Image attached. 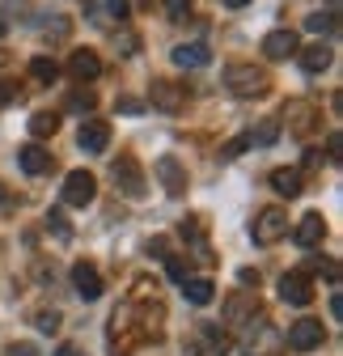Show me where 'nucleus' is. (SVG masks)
<instances>
[{
  "mask_svg": "<svg viewBox=\"0 0 343 356\" xmlns=\"http://www.w3.org/2000/svg\"><path fill=\"white\" fill-rule=\"evenodd\" d=\"M157 178H161V187H165L169 195H183V191H187V170H183V161H178L174 153H161V157H157Z\"/></svg>",
  "mask_w": 343,
  "mask_h": 356,
  "instance_id": "nucleus-8",
  "label": "nucleus"
},
{
  "mask_svg": "<svg viewBox=\"0 0 343 356\" xmlns=\"http://www.w3.org/2000/svg\"><path fill=\"white\" fill-rule=\"evenodd\" d=\"M9 34V22H5V13H0V38H5Z\"/></svg>",
  "mask_w": 343,
  "mask_h": 356,
  "instance_id": "nucleus-36",
  "label": "nucleus"
},
{
  "mask_svg": "<svg viewBox=\"0 0 343 356\" xmlns=\"http://www.w3.org/2000/svg\"><path fill=\"white\" fill-rule=\"evenodd\" d=\"M94 195H98V183H94L90 170H72V174L64 178V204L85 208V204H94Z\"/></svg>",
  "mask_w": 343,
  "mask_h": 356,
  "instance_id": "nucleus-5",
  "label": "nucleus"
},
{
  "mask_svg": "<svg viewBox=\"0 0 343 356\" xmlns=\"http://www.w3.org/2000/svg\"><path fill=\"white\" fill-rule=\"evenodd\" d=\"M30 76H34V81H42V85H51V81L60 76V64H56V60H47V56H34V60H30Z\"/></svg>",
  "mask_w": 343,
  "mask_h": 356,
  "instance_id": "nucleus-21",
  "label": "nucleus"
},
{
  "mask_svg": "<svg viewBox=\"0 0 343 356\" xmlns=\"http://www.w3.org/2000/svg\"><path fill=\"white\" fill-rule=\"evenodd\" d=\"M13 98H17V85L13 81H0V106H9Z\"/></svg>",
  "mask_w": 343,
  "mask_h": 356,
  "instance_id": "nucleus-29",
  "label": "nucleus"
},
{
  "mask_svg": "<svg viewBox=\"0 0 343 356\" xmlns=\"http://www.w3.org/2000/svg\"><path fill=\"white\" fill-rule=\"evenodd\" d=\"M284 119H288V131H292V136H310V131L318 127V106H314V102H288Z\"/></svg>",
  "mask_w": 343,
  "mask_h": 356,
  "instance_id": "nucleus-9",
  "label": "nucleus"
},
{
  "mask_svg": "<svg viewBox=\"0 0 343 356\" xmlns=\"http://www.w3.org/2000/svg\"><path fill=\"white\" fill-rule=\"evenodd\" d=\"M153 106L157 111H165V115H178L183 106H187V89L183 85H174V81H153Z\"/></svg>",
  "mask_w": 343,
  "mask_h": 356,
  "instance_id": "nucleus-7",
  "label": "nucleus"
},
{
  "mask_svg": "<svg viewBox=\"0 0 343 356\" xmlns=\"http://www.w3.org/2000/svg\"><path fill=\"white\" fill-rule=\"evenodd\" d=\"M208 60H212L208 42H183V47H174V64L178 68H203Z\"/></svg>",
  "mask_w": 343,
  "mask_h": 356,
  "instance_id": "nucleus-16",
  "label": "nucleus"
},
{
  "mask_svg": "<svg viewBox=\"0 0 343 356\" xmlns=\"http://www.w3.org/2000/svg\"><path fill=\"white\" fill-rule=\"evenodd\" d=\"M98 5H106L110 17H123V13H127V0H98Z\"/></svg>",
  "mask_w": 343,
  "mask_h": 356,
  "instance_id": "nucleus-31",
  "label": "nucleus"
},
{
  "mask_svg": "<svg viewBox=\"0 0 343 356\" xmlns=\"http://www.w3.org/2000/svg\"><path fill=\"white\" fill-rule=\"evenodd\" d=\"M331 314H335V318H343V297H339V293L331 297Z\"/></svg>",
  "mask_w": 343,
  "mask_h": 356,
  "instance_id": "nucleus-34",
  "label": "nucleus"
},
{
  "mask_svg": "<svg viewBox=\"0 0 343 356\" xmlns=\"http://www.w3.org/2000/svg\"><path fill=\"white\" fill-rule=\"evenodd\" d=\"M280 297H284L288 305H310V301H314L310 276H306V272H288V276L280 280Z\"/></svg>",
  "mask_w": 343,
  "mask_h": 356,
  "instance_id": "nucleus-11",
  "label": "nucleus"
},
{
  "mask_svg": "<svg viewBox=\"0 0 343 356\" xmlns=\"http://www.w3.org/2000/svg\"><path fill=\"white\" fill-rule=\"evenodd\" d=\"M296 47H301V42H296L292 30H271L263 38V56L267 60H288V56H296Z\"/></svg>",
  "mask_w": 343,
  "mask_h": 356,
  "instance_id": "nucleus-13",
  "label": "nucleus"
},
{
  "mask_svg": "<svg viewBox=\"0 0 343 356\" xmlns=\"http://www.w3.org/2000/svg\"><path fill=\"white\" fill-rule=\"evenodd\" d=\"M276 136H280V119H267L259 131H250V140H259V145H271Z\"/></svg>",
  "mask_w": 343,
  "mask_h": 356,
  "instance_id": "nucleus-24",
  "label": "nucleus"
},
{
  "mask_svg": "<svg viewBox=\"0 0 343 356\" xmlns=\"http://www.w3.org/2000/svg\"><path fill=\"white\" fill-rule=\"evenodd\" d=\"M56 127H60V115L56 111H38L34 119H30V136H56Z\"/></svg>",
  "mask_w": 343,
  "mask_h": 356,
  "instance_id": "nucleus-19",
  "label": "nucleus"
},
{
  "mask_svg": "<svg viewBox=\"0 0 343 356\" xmlns=\"http://www.w3.org/2000/svg\"><path fill=\"white\" fill-rule=\"evenodd\" d=\"M169 276H174L178 284H183V280H191V276H187V263H183V259H169Z\"/></svg>",
  "mask_w": 343,
  "mask_h": 356,
  "instance_id": "nucleus-30",
  "label": "nucleus"
},
{
  "mask_svg": "<svg viewBox=\"0 0 343 356\" xmlns=\"http://www.w3.org/2000/svg\"><path fill=\"white\" fill-rule=\"evenodd\" d=\"M9 356H38V348H34V343H13Z\"/></svg>",
  "mask_w": 343,
  "mask_h": 356,
  "instance_id": "nucleus-32",
  "label": "nucleus"
},
{
  "mask_svg": "<svg viewBox=\"0 0 343 356\" xmlns=\"http://www.w3.org/2000/svg\"><path fill=\"white\" fill-rule=\"evenodd\" d=\"M225 5H229V9H242V5H250V0H225Z\"/></svg>",
  "mask_w": 343,
  "mask_h": 356,
  "instance_id": "nucleus-37",
  "label": "nucleus"
},
{
  "mask_svg": "<svg viewBox=\"0 0 343 356\" xmlns=\"http://www.w3.org/2000/svg\"><path fill=\"white\" fill-rule=\"evenodd\" d=\"M5 64H9V51H5V47H0V68H5Z\"/></svg>",
  "mask_w": 343,
  "mask_h": 356,
  "instance_id": "nucleus-38",
  "label": "nucleus"
},
{
  "mask_svg": "<svg viewBox=\"0 0 343 356\" xmlns=\"http://www.w3.org/2000/svg\"><path fill=\"white\" fill-rule=\"evenodd\" d=\"M306 26L318 30V34H322V30H335V13H314V17H306Z\"/></svg>",
  "mask_w": 343,
  "mask_h": 356,
  "instance_id": "nucleus-26",
  "label": "nucleus"
},
{
  "mask_svg": "<svg viewBox=\"0 0 343 356\" xmlns=\"http://www.w3.org/2000/svg\"><path fill=\"white\" fill-rule=\"evenodd\" d=\"M322 238H326V220H322L318 212H306V216L292 225V242L301 246V250H314V246H322Z\"/></svg>",
  "mask_w": 343,
  "mask_h": 356,
  "instance_id": "nucleus-6",
  "label": "nucleus"
},
{
  "mask_svg": "<svg viewBox=\"0 0 343 356\" xmlns=\"http://www.w3.org/2000/svg\"><path fill=\"white\" fill-rule=\"evenodd\" d=\"M183 293H187V301H191V305H208V301H212V280H203V276L183 280Z\"/></svg>",
  "mask_w": 343,
  "mask_h": 356,
  "instance_id": "nucleus-20",
  "label": "nucleus"
},
{
  "mask_svg": "<svg viewBox=\"0 0 343 356\" xmlns=\"http://www.w3.org/2000/svg\"><path fill=\"white\" fill-rule=\"evenodd\" d=\"M56 356H81V352H76V348H72V343H64V348H60V352H56Z\"/></svg>",
  "mask_w": 343,
  "mask_h": 356,
  "instance_id": "nucleus-35",
  "label": "nucleus"
},
{
  "mask_svg": "<svg viewBox=\"0 0 343 356\" xmlns=\"http://www.w3.org/2000/svg\"><path fill=\"white\" fill-rule=\"evenodd\" d=\"M17 161H22V170L26 174H47L56 161H51V153L42 149V145H26V149H17Z\"/></svg>",
  "mask_w": 343,
  "mask_h": 356,
  "instance_id": "nucleus-15",
  "label": "nucleus"
},
{
  "mask_svg": "<svg viewBox=\"0 0 343 356\" xmlns=\"http://www.w3.org/2000/svg\"><path fill=\"white\" fill-rule=\"evenodd\" d=\"M225 85H229V94H237V98H263L271 81H267L263 68H254V64H229L225 68Z\"/></svg>",
  "mask_w": 343,
  "mask_h": 356,
  "instance_id": "nucleus-1",
  "label": "nucleus"
},
{
  "mask_svg": "<svg viewBox=\"0 0 343 356\" xmlns=\"http://www.w3.org/2000/svg\"><path fill=\"white\" fill-rule=\"evenodd\" d=\"M250 145H254V140H250V136H237V140H229V145H225V149H221V157H242V153H246V149H250Z\"/></svg>",
  "mask_w": 343,
  "mask_h": 356,
  "instance_id": "nucleus-27",
  "label": "nucleus"
},
{
  "mask_svg": "<svg viewBox=\"0 0 343 356\" xmlns=\"http://www.w3.org/2000/svg\"><path fill=\"white\" fill-rule=\"evenodd\" d=\"M322 339H326V331H322V323H318V318H301V323H292V327H288V335H284V343H288L292 352H314V348H322Z\"/></svg>",
  "mask_w": 343,
  "mask_h": 356,
  "instance_id": "nucleus-4",
  "label": "nucleus"
},
{
  "mask_svg": "<svg viewBox=\"0 0 343 356\" xmlns=\"http://www.w3.org/2000/svg\"><path fill=\"white\" fill-rule=\"evenodd\" d=\"M34 323H38V331L56 335V331H60V309H38V314H34Z\"/></svg>",
  "mask_w": 343,
  "mask_h": 356,
  "instance_id": "nucleus-23",
  "label": "nucleus"
},
{
  "mask_svg": "<svg viewBox=\"0 0 343 356\" xmlns=\"http://www.w3.org/2000/svg\"><path fill=\"white\" fill-rule=\"evenodd\" d=\"M98 106V94L94 89H85V85H76L72 94H68V111H76V115H85V111H94Z\"/></svg>",
  "mask_w": 343,
  "mask_h": 356,
  "instance_id": "nucleus-22",
  "label": "nucleus"
},
{
  "mask_svg": "<svg viewBox=\"0 0 343 356\" xmlns=\"http://www.w3.org/2000/svg\"><path fill=\"white\" fill-rule=\"evenodd\" d=\"M250 234H254V242H259V246H276L280 238H288V212L284 208H263L259 216H254Z\"/></svg>",
  "mask_w": 343,
  "mask_h": 356,
  "instance_id": "nucleus-2",
  "label": "nucleus"
},
{
  "mask_svg": "<svg viewBox=\"0 0 343 356\" xmlns=\"http://www.w3.org/2000/svg\"><path fill=\"white\" fill-rule=\"evenodd\" d=\"M110 178H115V187L127 195V200H144V170H140V161L136 157H119L115 165H110Z\"/></svg>",
  "mask_w": 343,
  "mask_h": 356,
  "instance_id": "nucleus-3",
  "label": "nucleus"
},
{
  "mask_svg": "<svg viewBox=\"0 0 343 356\" xmlns=\"http://www.w3.org/2000/svg\"><path fill=\"white\" fill-rule=\"evenodd\" d=\"M296 60H301L306 72H326V68H331V47H326V42H314V47H296Z\"/></svg>",
  "mask_w": 343,
  "mask_h": 356,
  "instance_id": "nucleus-17",
  "label": "nucleus"
},
{
  "mask_svg": "<svg viewBox=\"0 0 343 356\" xmlns=\"http://www.w3.org/2000/svg\"><path fill=\"white\" fill-rule=\"evenodd\" d=\"M271 187L280 191V195H288V200H296L301 195V170H271Z\"/></svg>",
  "mask_w": 343,
  "mask_h": 356,
  "instance_id": "nucleus-18",
  "label": "nucleus"
},
{
  "mask_svg": "<svg viewBox=\"0 0 343 356\" xmlns=\"http://www.w3.org/2000/svg\"><path fill=\"white\" fill-rule=\"evenodd\" d=\"M76 145H81L85 153H106V145H110V127H106L102 119H85L81 131H76Z\"/></svg>",
  "mask_w": 343,
  "mask_h": 356,
  "instance_id": "nucleus-10",
  "label": "nucleus"
},
{
  "mask_svg": "<svg viewBox=\"0 0 343 356\" xmlns=\"http://www.w3.org/2000/svg\"><path fill=\"white\" fill-rule=\"evenodd\" d=\"M326 149H331V157H335V161H339V149H343V140H339V131H335V136H331V140H326Z\"/></svg>",
  "mask_w": 343,
  "mask_h": 356,
  "instance_id": "nucleus-33",
  "label": "nucleus"
},
{
  "mask_svg": "<svg viewBox=\"0 0 343 356\" xmlns=\"http://www.w3.org/2000/svg\"><path fill=\"white\" fill-rule=\"evenodd\" d=\"M98 72H102V60H98L94 51H72V56H68V76H72L76 85L94 81Z\"/></svg>",
  "mask_w": 343,
  "mask_h": 356,
  "instance_id": "nucleus-14",
  "label": "nucleus"
},
{
  "mask_svg": "<svg viewBox=\"0 0 343 356\" xmlns=\"http://www.w3.org/2000/svg\"><path fill=\"white\" fill-rule=\"evenodd\" d=\"M47 225L60 234V238H72V229H68V220H64V212H47Z\"/></svg>",
  "mask_w": 343,
  "mask_h": 356,
  "instance_id": "nucleus-28",
  "label": "nucleus"
},
{
  "mask_svg": "<svg viewBox=\"0 0 343 356\" xmlns=\"http://www.w3.org/2000/svg\"><path fill=\"white\" fill-rule=\"evenodd\" d=\"M72 284L85 301H98L102 297V276H98V267L94 263H72Z\"/></svg>",
  "mask_w": 343,
  "mask_h": 356,
  "instance_id": "nucleus-12",
  "label": "nucleus"
},
{
  "mask_svg": "<svg viewBox=\"0 0 343 356\" xmlns=\"http://www.w3.org/2000/svg\"><path fill=\"white\" fill-rule=\"evenodd\" d=\"M165 13H169V22H183L191 13V0H165Z\"/></svg>",
  "mask_w": 343,
  "mask_h": 356,
  "instance_id": "nucleus-25",
  "label": "nucleus"
}]
</instances>
